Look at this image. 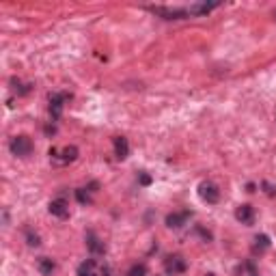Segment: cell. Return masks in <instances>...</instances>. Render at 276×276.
Listing matches in <instances>:
<instances>
[{"instance_id":"ac0fdd59","label":"cell","mask_w":276,"mask_h":276,"mask_svg":"<svg viewBox=\"0 0 276 276\" xmlns=\"http://www.w3.org/2000/svg\"><path fill=\"white\" fill-rule=\"evenodd\" d=\"M11 84H13V91H15L17 95H26V93L30 91V84H22L19 80H15V78L11 80Z\"/></svg>"},{"instance_id":"8992f818","label":"cell","mask_w":276,"mask_h":276,"mask_svg":"<svg viewBox=\"0 0 276 276\" xmlns=\"http://www.w3.org/2000/svg\"><path fill=\"white\" fill-rule=\"evenodd\" d=\"M50 157L56 164H69V162H74L76 157H78V147H74V144H71V147H65L61 153H58V149L52 147L50 149Z\"/></svg>"},{"instance_id":"ffe728a7","label":"cell","mask_w":276,"mask_h":276,"mask_svg":"<svg viewBox=\"0 0 276 276\" xmlns=\"http://www.w3.org/2000/svg\"><path fill=\"white\" fill-rule=\"evenodd\" d=\"M261 188L266 190V194H268V196H276V186H272L270 181H264V183H261Z\"/></svg>"},{"instance_id":"603a6c76","label":"cell","mask_w":276,"mask_h":276,"mask_svg":"<svg viewBox=\"0 0 276 276\" xmlns=\"http://www.w3.org/2000/svg\"><path fill=\"white\" fill-rule=\"evenodd\" d=\"M205 276H214V274H205Z\"/></svg>"},{"instance_id":"5bb4252c","label":"cell","mask_w":276,"mask_h":276,"mask_svg":"<svg viewBox=\"0 0 276 276\" xmlns=\"http://www.w3.org/2000/svg\"><path fill=\"white\" fill-rule=\"evenodd\" d=\"M270 246H272V242L268 235H257V238L253 240V255H264L266 251H270Z\"/></svg>"},{"instance_id":"e0dca14e","label":"cell","mask_w":276,"mask_h":276,"mask_svg":"<svg viewBox=\"0 0 276 276\" xmlns=\"http://www.w3.org/2000/svg\"><path fill=\"white\" fill-rule=\"evenodd\" d=\"M126 276H147V266H144V264H134L126 272Z\"/></svg>"},{"instance_id":"6da1fadb","label":"cell","mask_w":276,"mask_h":276,"mask_svg":"<svg viewBox=\"0 0 276 276\" xmlns=\"http://www.w3.org/2000/svg\"><path fill=\"white\" fill-rule=\"evenodd\" d=\"M9 149L11 153L19 157V160H26V157L32 155V151H35V144H32V140L26 134H19V136H13L11 142H9Z\"/></svg>"},{"instance_id":"44dd1931","label":"cell","mask_w":276,"mask_h":276,"mask_svg":"<svg viewBox=\"0 0 276 276\" xmlns=\"http://www.w3.org/2000/svg\"><path fill=\"white\" fill-rule=\"evenodd\" d=\"M138 181H140V186H149L151 183V177L147 173H138Z\"/></svg>"},{"instance_id":"4fadbf2b","label":"cell","mask_w":276,"mask_h":276,"mask_svg":"<svg viewBox=\"0 0 276 276\" xmlns=\"http://www.w3.org/2000/svg\"><path fill=\"white\" fill-rule=\"evenodd\" d=\"M115 155L119 157V160H126V157L130 155V142H128V138H123V136H117L115 140Z\"/></svg>"},{"instance_id":"30bf717a","label":"cell","mask_w":276,"mask_h":276,"mask_svg":"<svg viewBox=\"0 0 276 276\" xmlns=\"http://www.w3.org/2000/svg\"><path fill=\"white\" fill-rule=\"evenodd\" d=\"M78 276H102V268L95 259H87L78 266Z\"/></svg>"},{"instance_id":"ba28073f","label":"cell","mask_w":276,"mask_h":276,"mask_svg":"<svg viewBox=\"0 0 276 276\" xmlns=\"http://www.w3.org/2000/svg\"><path fill=\"white\" fill-rule=\"evenodd\" d=\"M235 220L242 222V225L251 227L255 222V209L253 205H248V203H244V205H240L238 209H235Z\"/></svg>"},{"instance_id":"7a4b0ae2","label":"cell","mask_w":276,"mask_h":276,"mask_svg":"<svg viewBox=\"0 0 276 276\" xmlns=\"http://www.w3.org/2000/svg\"><path fill=\"white\" fill-rule=\"evenodd\" d=\"M147 9L153 13V15L162 17V19H186L188 11L186 9H177V6H147Z\"/></svg>"},{"instance_id":"2e32d148","label":"cell","mask_w":276,"mask_h":276,"mask_svg":"<svg viewBox=\"0 0 276 276\" xmlns=\"http://www.w3.org/2000/svg\"><path fill=\"white\" fill-rule=\"evenodd\" d=\"M91 194H93V190L91 188H78L76 190V199H78V203H82V205H89L91 201Z\"/></svg>"},{"instance_id":"7c38bea8","label":"cell","mask_w":276,"mask_h":276,"mask_svg":"<svg viewBox=\"0 0 276 276\" xmlns=\"http://www.w3.org/2000/svg\"><path fill=\"white\" fill-rule=\"evenodd\" d=\"M220 2H194L188 6V15H207L209 11H214L216 6H218Z\"/></svg>"},{"instance_id":"9a60e30c","label":"cell","mask_w":276,"mask_h":276,"mask_svg":"<svg viewBox=\"0 0 276 276\" xmlns=\"http://www.w3.org/2000/svg\"><path fill=\"white\" fill-rule=\"evenodd\" d=\"M37 268H39V272H41L43 276H50L52 272H54V268H56V264L52 259H48V257H41L37 261Z\"/></svg>"},{"instance_id":"277c9868","label":"cell","mask_w":276,"mask_h":276,"mask_svg":"<svg viewBox=\"0 0 276 276\" xmlns=\"http://www.w3.org/2000/svg\"><path fill=\"white\" fill-rule=\"evenodd\" d=\"M186 259L181 257V255H168L166 259H164V270H166L168 276H177V274H183L186 272Z\"/></svg>"},{"instance_id":"5b68a950","label":"cell","mask_w":276,"mask_h":276,"mask_svg":"<svg viewBox=\"0 0 276 276\" xmlns=\"http://www.w3.org/2000/svg\"><path fill=\"white\" fill-rule=\"evenodd\" d=\"M69 100H71L69 93H52L50 95V115H52V119H61L65 102H69Z\"/></svg>"},{"instance_id":"d6986e66","label":"cell","mask_w":276,"mask_h":276,"mask_svg":"<svg viewBox=\"0 0 276 276\" xmlns=\"http://www.w3.org/2000/svg\"><path fill=\"white\" fill-rule=\"evenodd\" d=\"M26 244H28L30 248H37L39 244H41V240H39V235H37V233L26 231Z\"/></svg>"},{"instance_id":"9c48e42d","label":"cell","mask_w":276,"mask_h":276,"mask_svg":"<svg viewBox=\"0 0 276 276\" xmlns=\"http://www.w3.org/2000/svg\"><path fill=\"white\" fill-rule=\"evenodd\" d=\"M190 212H173V214H168L166 216V227L168 229H181L183 225H188V220H190Z\"/></svg>"},{"instance_id":"52a82bcc","label":"cell","mask_w":276,"mask_h":276,"mask_svg":"<svg viewBox=\"0 0 276 276\" xmlns=\"http://www.w3.org/2000/svg\"><path fill=\"white\" fill-rule=\"evenodd\" d=\"M48 209H50L52 216H56V218H61V220L69 218V203L65 201L63 196H61V199H54V201H52Z\"/></svg>"},{"instance_id":"8fae6325","label":"cell","mask_w":276,"mask_h":276,"mask_svg":"<svg viewBox=\"0 0 276 276\" xmlns=\"http://www.w3.org/2000/svg\"><path fill=\"white\" fill-rule=\"evenodd\" d=\"M84 240H87V246H89V251L93 255H104V253H106V244H104V242L97 238L93 231H87Z\"/></svg>"},{"instance_id":"7402d4cb","label":"cell","mask_w":276,"mask_h":276,"mask_svg":"<svg viewBox=\"0 0 276 276\" xmlns=\"http://www.w3.org/2000/svg\"><path fill=\"white\" fill-rule=\"evenodd\" d=\"M196 231H199V233L203 235V238H205V242H209V240H212V233H209V231H205V229H203V227H196Z\"/></svg>"},{"instance_id":"3957f363","label":"cell","mask_w":276,"mask_h":276,"mask_svg":"<svg viewBox=\"0 0 276 276\" xmlns=\"http://www.w3.org/2000/svg\"><path fill=\"white\" fill-rule=\"evenodd\" d=\"M199 196H201L203 203H207V205H216V203L220 201V190L212 181H203L199 186Z\"/></svg>"}]
</instances>
